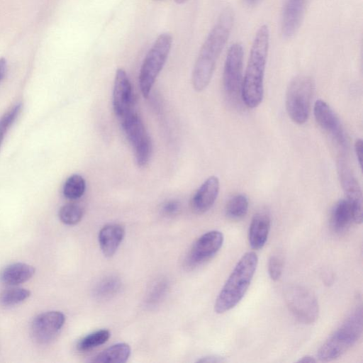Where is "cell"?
Listing matches in <instances>:
<instances>
[{
    "label": "cell",
    "instance_id": "obj_10",
    "mask_svg": "<svg viewBox=\"0 0 363 363\" xmlns=\"http://www.w3.org/2000/svg\"><path fill=\"white\" fill-rule=\"evenodd\" d=\"M337 174L340 182L346 196V199L352 205L354 221L360 224L362 221V194L359 182L350 164L345 157L338 159Z\"/></svg>",
    "mask_w": 363,
    "mask_h": 363
},
{
    "label": "cell",
    "instance_id": "obj_30",
    "mask_svg": "<svg viewBox=\"0 0 363 363\" xmlns=\"http://www.w3.org/2000/svg\"><path fill=\"white\" fill-rule=\"evenodd\" d=\"M283 270V261L277 255H272L268 262V272L273 281H277L281 276Z\"/></svg>",
    "mask_w": 363,
    "mask_h": 363
},
{
    "label": "cell",
    "instance_id": "obj_2",
    "mask_svg": "<svg viewBox=\"0 0 363 363\" xmlns=\"http://www.w3.org/2000/svg\"><path fill=\"white\" fill-rule=\"evenodd\" d=\"M269 46V30L262 25L257 30L242 79L241 97L246 106H258L264 96V76Z\"/></svg>",
    "mask_w": 363,
    "mask_h": 363
},
{
    "label": "cell",
    "instance_id": "obj_26",
    "mask_svg": "<svg viewBox=\"0 0 363 363\" xmlns=\"http://www.w3.org/2000/svg\"><path fill=\"white\" fill-rule=\"evenodd\" d=\"M120 287L121 281L116 277H107L97 284L94 294L99 298H109L116 294Z\"/></svg>",
    "mask_w": 363,
    "mask_h": 363
},
{
    "label": "cell",
    "instance_id": "obj_21",
    "mask_svg": "<svg viewBox=\"0 0 363 363\" xmlns=\"http://www.w3.org/2000/svg\"><path fill=\"white\" fill-rule=\"evenodd\" d=\"M130 354V346L124 342L117 343L106 348L92 359L99 363H124Z\"/></svg>",
    "mask_w": 363,
    "mask_h": 363
},
{
    "label": "cell",
    "instance_id": "obj_18",
    "mask_svg": "<svg viewBox=\"0 0 363 363\" xmlns=\"http://www.w3.org/2000/svg\"><path fill=\"white\" fill-rule=\"evenodd\" d=\"M125 235L124 228L116 223L104 226L99 233V242L103 254L108 257H112Z\"/></svg>",
    "mask_w": 363,
    "mask_h": 363
},
{
    "label": "cell",
    "instance_id": "obj_15",
    "mask_svg": "<svg viewBox=\"0 0 363 363\" xmlns=\"http://www.w3.org/2000/svg\"><path fill=\"white\" fill-rule=\"evenodd\" d=\"M307 0H286L281 15V29L285 38H291L298 31Z\"/></svg>",
    "mask_w": 363,
    "mask_h": 363
},
{
    "label": "cell",
    "instance_id": "obj_27",
    "mask_svg": "<svg viewBox=\"0 0 363 363\" xmlns=\"http://www.w3.org/2000/svg\"><path fill=\"white\" fill-rule=\"evenodd\" d=\"M83 213L84 211L81 206L74 203H69L60 208L58 216L63 223L73 225L82 220Z\"/></svg>",
    "mask_w": 363,
    "mask_h": 363
},
{
    "label": "cell",
    "instance_id": "obj_8",
    "mask_svg": "<svg viewBox=\"0 0 363 363\" xmlns=\"http://www.w3.org/2000/svg\"><path fill=\"white\" fill-rule=\"evenodd\" d=\"M284 296L287 307L299 322L312 324L316 321L319 306L311 290L297 284L290 285L285 289Z\"/></svg>",
    "mask_w": 363,
    "mask_h": 363
},
{
    "label": "cell",
    "instance_id": "obj_11",
    "mask_svg": "<svg viewBox=\"0 0 363 363\" xmlns=\"http://www.w3.org/2000/svg\"><path fill=\"white\" fill-rule=\"evenodd\" d=\"M223 235L218 230H211L200 236L191 248L185 265L195 267L213 257L223 243Z\"/></svg>",
    "mask_w": 363,
    "mask_h": 363
},
{
    "label": "cell",
    "instance_id": "obj_23",
    "mask_svg": "<svg viewBox=\"0 0 363 363\" xmlns=\"http://www.w3.org/2000/svg\"><path fill=\"white\" fill-rule=\"evenodd\" d=\"M86 189V182L79 174H72L65 181L63 186L64 196L71 200L79 199Z\"/></svg>",
    "mask_w": 363,
    "mask_h": 363
},
{
    "label": "cell",
    "instance_id": "obj_4",
    "mask_svg": "<svg viewBox=\"0 0 363 363\" xmlns=\"http://www.w3.org/2000/svg\"><path fill=\"white\" fill-rule=\"evenodd\" d=\"M363 330L362 306L356 308L320 347L317 358L333 361L350 350L360 339Z\"/></svg>",
    "mask_w": 363,
    "mask_h": 363
},
{
    "label": "cell",
    "instance_id": "obj_37",
    "mask_svg": "<svg viewBox=\"0 0 363 363\" xmlns=\"http://www.w3.org/2000/svg\"><path fill=\"white\" fill-rule=\"evenodd\" d=\"M187 0H174L177 4H182L186 2Z\"/></svg>",
    "mask_w": 363,
    "mask_h": 363
},
{
    "label": "cell",
    "instance_id": "obj_29",
    "mask_svg": "<svg viewBox=\"0 0 363 363\" xmlns=\"http://www.w3.org/2000/svg\"><path fill=\"white\" fill-rule=\"evenodd\" d=\"M168 289V283L166 280L162 279L157 281L150 290L147 296L146 304L151 307L159 303L165 296Z\"/></svg>",
    "mask_w": 363,
    "mask_h": 363
},
{
    "label": "cell",
    "instance_id": "obj_12",
    "mask_svg": "<svg viewBox=\"0 0 363 363\" xmlns=\"http://www.w3.org/2000/svg\"><path fill=\"white\" fill-rule=\"evenodd\" d=\"M313 114L318 125L334 140L342 150L347 147V139L342 125L331 107L318 99L313 106Z\"/></svg>",
    "mask_w": 363,
    "mask_h": 363
},
{
    "label": "cell",
    "instance_id": "obj_13",
    "mask_svg": "<svg viewBox=\"0 0 363 363\" xmlns=\"http://www.w3.org/2000/svg\"><path fill=\"white\" fill-rule=\"evenodd\" d=\"M65 322V315L57 311H50L38 315L30 326L31 336L39 344L52 341Z\"/></svg>",
    "mask_w": 363,
    "mask_h": 363
},
{
    "label": "cell",
    "instance_id": "obj_17",
    "mask_svg": "<svg viewBox=\"0 0 363 363\" xmlns=\"http://www.w3.org/2000/svg\"><path fill=\"white\" fill-rule=\"evenodd\" d=\"M270 226V217L266 211H259L254 215L248 231L249 244L252 249L259 250L264 247Z\"/></svg>",
    "mask_w": 363,
    "mask_h": 363
},
{
    "label": "cell",
    "instance_id": "obj_1",
    "mask_svg": "<svg viewBox=\"0 0 363 363\" xmlns=\"http://www.w3.org/2000/svg\"><path fill=\"white\" fill-rule=\"evenodd\" d=\"M233 22V11L230 8H225L205 40L192 72V85L196 91L205 89L211 82L217 60L230 36Z\"/></svg>",
    "mask_w": 363,
    "mask_h": 363
},
{
    "label": "cell",
    "instance_id": "obj_7",
    "mask_svg": "<svg viewBox=\"0 0 363 363\" xmlns=\"http://www.w3.org/2000/svg\"><path fill=\"white\" fill-rule=\"evenodd\" d=\"M120 120L124 134L134 150L137 164L145 167L151 157L152 143L140 116L132 108Z\"/></svg>",
    "mask_w": 363,
    "mask_h": 363
},
{
    "label": "cell",
    "instance_id": "obj_35",
    "mask_svg": "<svg viewBox=\"0 0 363 363\" xmlns=\"http://www.w3.org/2000/svg\"><path fill=\"white\" fill-rule=\"evenodd\" d=\"M316 359L315 357L310 356V355H306L303 357H301L299 359L297 360V362H303V363H313L315 362Z\"/></svg>",
    "mask_w": 363,
    "mask_h": 363
},
{
    "label": "cell",
    "instance_id": "obj_28",
    "mask_svg": "<svg viewBox=\"0 0 363 363\" xmlns=\"http://www.w3.org/2000/svg\"><path fill=\"white\" fill-rule=\"evenodd\" d=\"M22 106L21 104H16L7 111L0 119V147L7 131L14 123L19 115Z\"/></svg>",
    "mask_w": 363,
    "mask_h": 363
},
{
    "label": "cell",
    "instance_id": "obj_14",
    "mask_svg": "<svg viewBox=\"0 0 363 363\" xmlns=\"http://www.w3.org/2000/svg\"><path fill=\"white\" fill-rule=\"evenodd\" d=\"M113 106L115 114L120 119L133 108L132 86L126 72L119 68L116 72Z\"/></svg>",
    "mask_w": 363,
    "mask_h": 363
},
{
    "label": "cell",
    "instance_id": "obj_9",
    "mask_svg": "<svg viewBox=\"0 0 363 363\" xmlns=\"http://www.w3.org/2000/svg\"><path fill=\"white\" fill-rule=\"evenodd\" d=\"M243 69V48L238 43H233L229 48L225 57L223 84L225 93L231 97L241 94Z\"/></svg>",
    "mask_w": 363,
    "mask_h": 363
},
{
    "label": "cell",
    "instance_id": "obj_19",
    "mask_svg": "<svg viewBox=\"0 0 363 363\" xmlns=\"http://www.w3.org/2000/svg\"><path fill=\"white\" fill-rule=\"evenodd\" d=\"M332 229L337 233L346 231L354 221L352 205L346 199L338 201L334 206L330 219Z\"/></svg>",
    "mask_w": 363,
    "mask_h": 363
},
{
    "label": "cell",
    "instance_id": "obj_34",
    "mask_svg": "<svg viewBox=\"0 0 363 363\" xmlns=\"http://www.w3.org/2000/svg\"><path fill=\"white\" fill-rule=\"evenodd\" d=\"M6 72V61L4 58H0V81L4 77Z\"/></svg>",
    "mask_w": 363,
    "mask_h": 363
},
{
    "label": "cell",
    "instance_id": "obj_16",
    "mask_svg": "<svg viewBox=\"0 0 363 363\" xmlns=\"http://www.w3.org/2000/svg\"><path fill=\"white\" fill-rule=\"evenodd\" d=\"M220 189L218 178L208 177L194 193L191 200V206L196 213L208 211L214 204Z\"/></svg>",
    "mask_w": 363,
    "mask_h": 363
},
{
    "label": "cell",
    "instance_id": "obj_32",
    "mask_svg": "<svg viewBox=\"0 0 363 363\" xmlns=\"http://www.w3.org/2000/svg\"><path fill=\"white\" fill-rule=\"evenodd\" d=\"M354 152H355L359 167L362 168V153H363V142H362V139H357L355 141Z\"/></svg>",
    "mask_w": 363,
    "mask_h": 363
},
{
    "label": "cell",
    "instance_id": "obj_22",
    "mask_svg": "<svg viewBox=\"0 0 363 363\" xmlns=\"http://www.w3.org/2000/svg\"><path fill=\"white\" fill-rule=\"evenodd\" d=\"M249 206L248 199L243 194L233 196L227 202L225 213L232 220H239L245 216Z\"/></svg>",
    "mask_w": 363,
    "mask_h": 363
},
{
    "label": "cell",
    "instance_id": "obj_24",
    "mask_svg": "<svg viewBox=\"0 0 363 363\" xmlns=\"http://www.w3.org/2000/svg\"><path fill=\"white\" fill-rule=\"evenodd\" d=\"M110 335V332L105 329L93 332L82 338L77 347L81 352L89 351L106 342Z\"/></svg>",
    "mask_w": 363,
    "mask_h": 363
},
{
    "label": "cell",
    "instance_id": "obj_6",
    "mask_svg": "<svg viewBox=\"0 0 363 363\" xmlns=\"http://www.w3.org/2000/svg\"><path fill=\"white\" fill-rule=\"evenodd\" d=\"M315 89L313 79L301 75L289 83L286 94V109L295 123H305L309 116L311 101Z\"/></svg>",
    "mask_w": 363,
    "mask_h": 363
},
{
    "label": "cell",
    "instance_id": "obj_25",
    "mask_svg": "<svg viewBox=\"0 0 363 363\" xmlns=\"http://www.w3.org/2000/svg\"><path fill=\"white\" fill-rule=\"evenodd\" d=\"M30 296V291L26 289L14 287L6 289L0 293V305L12 306L18 304Z\"/></svg>",
    "mask_w": 363,
    "mask_h": 363
},
{
    "label": "cell",
    "instance_id": "obj_5",
    "mask_svg": "<svg viewBox=\"0 0 363 363\" xmlns=\"http://www.w3.org/2000/svg\"><path fill=\"white\" fill-rule=\"evenodd\" d=\"M172 43L168 33L160 34L145 55L139 73V86L144 98H147L155 80L162 69Z\"/></svg>",
    "mask_w": 363,
    "mask_h": 363
},
{
    "label": "cell",
    "instance_id": "obj_36",
    "mask_svg": "<svg viewBox=\"0 0 363 363\" xmlns=\"http://www.w3.org/2000/svg\"><path fill=\"white\" fill-rule=\"evenodd\" d=\"M259 0H245L246 4L249 6H252L256 4Z\"/></svg>",
    "mask_w": 363,
    "mask_h": 363
},
{
    "label": "cell",
    "instance_id": "obj_33",
    "mask_svg": "<svg viewBox=\"0 0 363 363\" xmlns=\"http://www.w3.org/2000/svg\"><path fill=\"white\" fill-rule=\"evenodd\" d=\"M199 362H210V363H217V362H223L225 359L221 357L218 356H208L203 357L198 360Z\"/></svg>",
    "mask_w": 363,
    "mask_h": 363
},
{
    "label": "cell",
    "instance_id": "obj_31",
    "mask_svg": "<svg viewBox=\"0 0 363 363\" xmlns=\"http://www.w3.org/2000/svg\"><path fill=\"white\" fill-rule=\"evenodd\" d=\"M179 203L177 201L172 200L164 204L162 211L167 216H173L179 211Z\"/></svg>",
    "mask_w": 363,
    "mask_h": 363
},
{
    "label": "cell",
    "instance_id": "obj_3",
    "mask_svg": "<svg viewBox=\"0 0 363 363\" xmlns=\"http://www.w3.org/2000/svg\"><path fill=\"white\" fill-rule=\"evenodd\" d=\"M258 257L254 252L244 254L218 294L214 305L217 313L233 308L243 298L257 269Z\"/></svg>",
    "mask_w": 363,
    "mask_h": 363
},
{
    "label": "cell",
    "instance_id": "obj_20",
    "mask_svg": "<svg viewBox=\"0 0 363 363\" xmlns=\"http://www.w3.org/2000/svg\"><path fill=\"white\" fill-rule=\"evenodd\" d=\"M35 268L28 264L16 262L6 266L0 272V281L7 286H16L28 281L35 274Z\"/></svg>",
    "mask_w": 363,
    "mask_h": 363
}]
</instances>
